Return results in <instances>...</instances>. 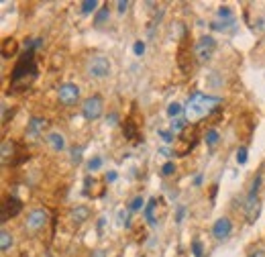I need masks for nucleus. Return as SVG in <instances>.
<instances>
[{
    "label": "nucleus",
    "instance_id": "obj_22",
    "mask_svg": "<svg viewBox=\"0 0 265 257\" xmlns=\"http://www.w3.org/2000/svg\"><path fill=\"white\" fill-rule=\"evenodd\" d=\"M80 6H82V12H84V15H88V12L96 10V6H98V2H96V0H84V2H82Z\"/></svg>",
    "mask_w": 265,
    "mask_h": 257
},
{
    "label": "nucleus",
    "instance_id": "obj_9",
    "mask_svg": "<svg viewBox=\"0 0 265 257\" xmlns=\"http://www.w3.org/2000/svg\"><path fill=\"white\" fill-rule=\"evenodd\" d=\"M47 118H41V116H33L29 123H27V131H25V137L27 139H39L41 135H43V131L47 129Z\"/></svg>",
    "mask_w": 265,
    "mask_h": 257
},
{
    "label": "nucleus",
    "instance_id": "obj_24",
    "mask_svg": "<svg viewBox=\"0 0 265 257\" xmlns=\"http://www.w3.org/2000/svg\"><path fill=\"white\" fill-rule=\"evenodd\" d=\"M216 17H218V19H227V21L235 19V17H233V10H231L229 6H222V8H218V12H216Z\"/></svg>",
    "mask_w": 265,
    "mask_h": 257
},
{
    "label": "nucleus",
    "instance_id": "obj_3",
    "mask_svg": "<svg viewBox=\"0 0 265 257\" xmlns=\"http://www.w3.org/2000/svg\"><path fill=\"white\" fill-rule=\"evenodd\" d=\"M214 51H216V41H214V37H210V35H204L194 43V57H196L198 63L210 61L212 56H214Z\"/></svg>",
    "mask_w": 265,
    "mask_h": 257
},
{
    "label": "nucleus",
    "instance_id": "obj_11",
    "mask_svg": "<svg viewBox=\"0 0 265 257\" xmlns=\"http://www.w3.org/2000/svg\"><path fill=\"white\" fill-rule=\"evenodd\" d=\"M188 39L184 37L182 39V45H179L177 49V65L182 67V72L184 74H190L192 72V56H190V49H188Z\"/></svg>",
    "mask_w": 265,
    "mask_h": 257
},
{
    "label": "nucleus",
    "instance_id": "obj_40",
    "mask_svg": "<svg viewBox=\"0 0 265 257\" xmlns=\"http://www.w3.org/2000/svg\"><path fill=\"white\" fill-rule=\"evenodd\" d=\"M159 153H163L165 157H170V155H174V151H170V149H165V147H163V149H159Z\"/></svg>",
    "mask_w": 265,
    "mask_h": 257
},
{
    "label": "nucleus",
    "instance_id": "obj_28",
    "mask_svg": "<svg viewBox=\"0 0 265 257\" xmlns=\"http://www.w3.org/2000/svg\"><path fill=\"white\" fill-rule=\"evenodd\" d=\"M236 161L243 166V164H247V147H239L236 149Z\"/></svg>",
    "mask_w": 265,
    "mask_h": 257
},
{
    "label": "nucleus",
    "instance_id": "obj_16",
    "mask_svg": "<svg viewBox=\"0 0 265 257\" xmlns=\"http://www.w3.org/2000/svg\"><path fill=\"white\" fill-rule=\"evenodd\" d=\"M47 143L53 151H63L65 149V139H63V135L58 133V131H53L47 135Z\"/></svg>",
    "mask_w": 265,
    "mask_h": 257
},
{
    "label": "nucleus",
    "instance_id": "obj_30",
    "mask_svg": "<svg viewBox=\"0 0 265 257\" xmlns=\"http://www.w3.org/2000/svg\"><path fill=\"white\" fill-rule=\"evenodd\" d=\"M259 186H261V175H255V180H253V184H251V192H249V194H253V196H257V192H259Z\"/></svg>",
    "mask_w": 265,
    "mask_h": 257
},
{
    "label": "nucleus",
    "instance_id": "obj_8",
    "mask_svg": "<svg viewBox=\"0 0 265 257\" xmlns=\"http://www.w3.org/2000/svg\"><path fill=\"white\" fill-rule=\"evenodd\" d=\"M23 210V202L15 196H8L4 200V204H2V212H0V223H6L8 219H12V216H17L19 212Z\"/></svg>",
    "mask_w": 265,
    "mask_h": 257
},
{
    "label": "nucleus",
    "instance_id": "obj_29",
    "mask_svg": "<svg viewBox=\"0 0 265 257\" xmlns=\"http://www.w3.org/2000/svg\"><path fill=\"white\" fill-rule=\"evenodd\" d=\"M100 166H102V159H100V157H94V159L88 161V170H90V171L100 170Z\"/></svg>",
    "mask_w": 265,
    "mask_h": 257
},
{
    "label": "nucleus",
    "instance_id": "obj_18",
    "mask_svg": "<svg viewBox=\"0 0 265 257\" xmlns=\"http://www.w3.org/2000/svg\"><path fill=\"white\" fill-rule=\"evenodd\" d=\"M108 19H110V10H108V6H104V8H100L98 12H96V17H94V27H98V29H100V27H102Z\"/></svg>",
    "mask_w": 265,
    "mask_h": 257
},
{
    "label": "nucleus",
    "instance_id": "obj_37",
    "mask_svg": "<svg viewBox=\"0 0 265 257\" xmlns=\"http://www.w3.org/2000/svg\"><path fill=\"white\" fill-rule=\"evenodd\" d=\"M115 180H117V173H115V171H110V173L106 175V182H115Z\"/></svg>",
    "mask_w": 265,
    "mask_h": 257
},
{
    "label": "nucleus",
    "instance_id": "obj_4",
    "mask_svg": "<svg viewBox=\"0 0 265 257\" xmlns=\"http://www.w3.org/2000/svg\"><path fill=\"white\" fill-rule=\"evenodd\" d=\"M104 113V100L102 96H98V94H94V96L86 98L82 104V114L86 120H98Z\"/></svg>",
    "mask_w": 265,
    "mask_h": 257
},
{
    "label": "nucleus",
    "instance_id": "obj_32",
    "mask_svg": "<svg viewBox=\"0 0 265 257\" xmlns=\"http://www.w3.org/2000/svg\"><path fill=\"white\" fill-rule=\"evenodd\" d=\"M118 221L124 225V227H129V210H118Z\"/></svg>",
    "mask_w": 265,
    "mask_h": 257
},
{
    "label": "nucleus",
    "instance_id": "obj_7",
    "mask_svg": "<svg viewBox=\"0 0 265 257\" xmlns=\"http://www.w3.org/2000/svg\"><path fill=\"white\" fill-rule=\"evenodd\" d=\"M49 221V214L47 210L43 208H35L29 212V216H27V221H25V227L29 228V231H39V228H43Z\"/></svg>",
    "mask_w": 265,
    "mask_h": 257
},
{
    "label": "nucleus",
    "instance_id": "obj_38",
    "mask_svg": "<svg viewBox=\"0 0 265 257\" xmlns=\"http://www.w3.org/2000/svg\"><path fill=\"white\" fill-rule=\"evenodd\" d=\"M108 120H110V125H117V120H118V116H117V114L113 113V114H110V116H108Z\"/></svg>",
    "mask_w": 265,
    "mask_h": 257
},
{
    "label": "nucleus",
    "instance_id": "obj_12",
    "mask_svg": "<svg viewBox=\"0 0 265 257\" xmlns=\"http://www.w3.org/2000/svg\"><path fill=\"white\" fill-rule=\"evenodd\" d=\"M231 231H233V225H231V221L227 219V216H220V219L212 225V235L216 239H227L231 235Z\"/></svg>",
    "mask_w": 265,
    "mask_h": 257
},
{
    "label": "nucleus",
    "instance_id": "obj_6",
    "mask_svg": "<svg viewBox=\"0 0 265 257\" xmlns=\"http://www.w3.org/2000/svg\"><path fill=\"white\" fill-rule=\"evenodd\" d=\"M58 98H59V104H63V106H74L80 98V88L72 82H65L58 90Z\"/></svg>",
    "mask_w": 265,
    "mask_h": 257
},
{
    "label": "nucleus",
    "instance_id": "obj_33",
    "mask_svg": "<svg viewBox=\"0 0 265 257\" xmlns=\"http://www.w3.org/2000/svg\"><path fill=\"white\" fill-rule=\"evenodd\" d=\"M174 171H176V166L172 164V161H167V164L161 168V173H163V175H172Z\"/></svg>",
    "mask_w": 265,
    "mask_h": 257
},
{
    "label": "nucleus",
    "instance_id": "obj_35",
    "mask_svg": "<svg viewBox=\"0 0 265 257\" xmlns=\"http://www.w3.org/2000/svg\"><path fill=\"white\" fill-rule=\"evenodd\" d=\"M184 214H186V208H184V206H179V208H177V214H176V223H182Z\"/></svg>",
    "mask_w": 265,
    "mask_h": 257
},
{
    "label": "nucleus",
    "instance_id": "obj_15",
    "mask_svg": "<svg viewBox=\"0 0 265 257\" xmlns=\"http://www.w3.org/2000/svg\"><path fill=\"white\" fill-rule=\"evenodd\" d=\"M17 51H19V41H17V39H12V37L4 39V41H2V57L4 59L15 57Z\"/></svg>",
    "mask_w": 265,
    "mask_h": 257
},
{
    "label": "nucleus",
    "instance_id": "obj_1",
    "mask_svg": "<svg viewBox=\"0 0 265 257\" xmlns=\"http://www.w3.org/2000/svg\"><path fill=\"white\" fill-rule=\"evenodd\" d=\"M37 78V63H35V53L27 49L21 59L17 61L15 70H12V76H10V90L12 92H21V90H27Z\"/></svg>",
    "mask_w": 265,
    "mask_h": 257
},
{
    "label": "nucleus",
    "instance_id": "obj_41",
    "mask_svg": "<svg viewBox=\"0 0 265 257\" xmlns=\"http://www.w3.org/2000/svg\"><path fill=\"white\" fill-rule=\"evenodd\" d=\"M216 188H218V186H216V184H214V186H212V192H210V196H212V198H214V196H216Z\"/></svg>",
    "mask_w": 265,
    "mask_h": 257
},
{
    "label": "nucleus",
    "instance_id": "obj_36",
    "mask_svg": "<svg viewBox=\"0 0 265 257\" xmlns=\"http://www.w3.org/2000/svg\"><path fill=\"white\" fill-rule=\"evenodd\" d=\"M117 6H118V12H124V10L129 8V2H127V0H118Z\"/></svg>",
    "mask_w": 265,
    "mask_h": 257
},
{
    "label": "nucleus",
    "instance_id": "obj_10",
    "mask_svg": "<svg viewBox=\"0 0 265 257\" xmlns=\"http://www.w3.org/2000/svg\"><path fill=\"white\" fill-rule=\"evenodd\" d=\"M245 216H247V221L253 225L257 219H259V214H261V200L259 196H253V194H249L247 200H245Z\"/></svg>",
    "mask_w": 265,
    "mask_h": 257
},
{
    "label": "nucleus",
    "instance_id": "obj_26",
    "mask_svg": "<svg viewBox=\"0 0 265 257\" xmlns=\"http://www.w3.org/2000/svg\"><path fill=\"white\" fill-rule=\"evenodd\" d=\"M82 153H84V147H74L72 149V164H80L82 161Z\"/></svg>",
    "mask_w": 265,
    "mask_h": 257
},
{
    "label": "nucleus",
    "instance_id": "obj_27",
    "mask_svg": "<svg viewBox=\"0 0 265 257\" xmlns=\"http://www.w3.org/2000/svg\"><path fill=\"white\" fill-rule=\"evenodd\" d=\"M179 113H182V106H179L177 102H172L170 106H167V114H170L172 118H174V116H177Z\"/></svg>",
    "mask_w": 265,
    "mask_h": 257
},
{
    "label": "nucleus",
    "instance_id": "obj_20",
    "mask_svg": "<svg viewBox=\"0 0 265 257\" xmlns=\"http://www.w3.org/2000/svg\"><path fill=\"white\" fill-rule=\"evenodd\" d=\"M155 208H157V198H151L147 208H145V219H147L149 225H155V219H153V210Z\"/></svg>",
    "mask_w": 265,
    "mask_h": 257
},
{
    "label": "nucleus",
    "instance_id": "obj_13",
    "mask_svg": "<svg viewBox=\"0 0 265 257\" xmlns=\"http://www.w3.org/2000/svg\"><path fill=\"white\" fill-rule=\"evenodd\" d=\"M15 151H17V145L12 139H4L2 145H0V161L2 166H8L12 159H15Z\"/></svg>",
    "mask_w": 265,
    "mask_h": 257
},
{
    "label": "nucleus",
    "instance_id": "obj_31",
    "mask_svg": "<svg viewBox=\"0 0 265 257\" xmlns=\"http://www.w3.org/2000/svg\"><path fill=\"white\" fill-rule=\"evenodd\" d=\"M159 133V137L165 141V143H172L174 141V133L172 131H157Z\"/></svg>",
    "mask_w": 265,
    "mask_h": 257
},
{
    "label": "nucleus",
    "instance_id": "obj_17",
    "mask_svg": "<svg viewBox=\"0 0 265 257\" xmlns=\"http://www.w3.org/2000/svg\"><path fill=\"white\" fill-rule=\"evenodd\" d=\"M69 216H72V221L76 225H82V223H86L90 219V208L88 206H76Z\"/></svg>",
    "mask_w": 265,
    "mask_h": 257
},
{
    "label": "nucleus",
    "instance_id": "obj_5",
    "mask_svg": "<svg viewBox=\"0 0 265 257\" xmlns=\"http://www.w3.org/2000/svg\"><path fill=\"white\" fill-rule=\"evenodd\" d=\"M86 72L92 78H106L110 74V59L104 56H92L86 63Z\"/></svg>",
    "mask_w": 265,
    "mask_h": 257
},
{
    "label": "nucleus",
    "instance_id": "obj_42",
    "mask_svg": "<svg viewBox=\"0 0 265 257\" xmlns=\"http://www.w3.org/2000/svg\"><path fill=\"white\" fill-rule=\"evenodd\" d=\"M251 257H257V255H251Z\"/></svg>",
    "mask_w": 265,
    "mask_h": 257
},
{
    "label": "nucleus",
    "instance_id": "obj_23",
    "mask_svg": "<svg viewBox=\"0 0 265 257\" xmlns=\"http://www.w3.org/2000/svg\"><path fill=\"white\" fill-rule=\"evenodd\" d=\"M143 204H145L143 196H135V198L131 200V204H129V210H141V208H143Z\"/></svg>",
    "mask_w": 265,
    "mask_h": 257
},
{
    "label": "nucleus",
    "instance_id": "obj_2",
    "mask_svg": "<svg viewBox=\"0 0 265 257\" xmlns=\"http://www.w3.org/2000/svg\"><path fill=\"white\" fill-rule=\"evenodd\" d=\"M220 102L222 100L218 96H210V94H202V92H194L192 96L188 98V104H186V118L192 120V123H196V120H200V118L210 114Z\"/></svg>",
    "mask_w": 265,
    "mask_h": 257
},
{
    "label": "nucleus",
    "instance_id": "obj_14",
    "mask_svg": "<svg viewBox=\"0 0 265 257\" xmlns=\"http://www.w3.org/2000/svg\"><path fill=\"white\" fill-rule=\"evenodd\" d=\"M122 135L127 141H137L139 139V129H137V123L133 118H127L122 123Z\"/></svg>",
    "mask_w": 265,
    "mask_h": 257
},
{
    "label": "nucleus",
    "instance_id": "obj_34",
    "mask_svg": "<svg viewBox=\"0 0 265 257\" xmlns=\"http://www.w3.org/2000/svg\"><path fill=\"white\" fill-rule=\"evenodd\" d=\"M133 49H135L137 56H143V53H145V43H143V41H137Z\"/></svg>",
    "mask_w": 265,
    "mask_h": 257
},
{
    "label": "nucleus",
    "instance_id": "obj_25",
    "mask_svg": "<svg viewBox=\"0 0 265 257\" xmlns=\"http://www.w3.org/2000/svg\"><path fill=\"white\" fill-rule=\"evenodd\" d=\"M192 253H194V257H202V255H204L202 243H200L198 239H194V241H192Z\"/></svg>",
    "mask_w": 265,
    "mask_h": 257
},
{
    "label": "nucleus",
    "instance_id": "obj_19",
    "mask_svg": "<svg viewBox=\"0 0 265 257\" xmlns=\"http://www.w3.org/2000/svg\"><path fill=\"white\" fill-rule=\"evenodd\" d=\"M218 139H220V135H218L216 129H208L206 135H204V141H206L208 147H214V145L218 143Z\"/></svg>",
    "mask_w": 265,
    "mask_h": 257
},
{
    "label": "nucleus",
    "instance_id": "obj_21",
    "mask_svg": "<svg viewBox=\"0 0 265 257\" xmlns=\"http://www.w3.org/2000/svg\"><path fill=\"white\" fill-rule=\"evenodd\" d=\"M10 247H12V235L2 228V233H0V249H2V251H8Z\"/></svg>",
    "mask_w": 265,
    "mask_h": 257
},
{
    "label": "nucleus",
    "instance_id": "obj_39",
    "mask_svg": "<svg viewBox=\"0 0 265 257\" xmlns=\"http://www.w3.org/2000/svg\"><path fill=\"white\" fill-rule=\"evenodd\" d=\"M92 257H106V253H104L102 249H98V251H94V253H92Z\"/></svg>",
    "mask_w": 265,
    "mask_h": 257
}]
</instances>
